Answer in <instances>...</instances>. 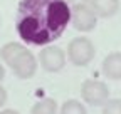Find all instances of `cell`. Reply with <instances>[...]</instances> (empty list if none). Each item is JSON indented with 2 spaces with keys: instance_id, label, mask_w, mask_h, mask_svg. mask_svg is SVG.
Here are the masks:
<instances>
[{
  "instance_id": "cell-1",
  "label": "cell",
  "mask_w": 121,
  "mask_h": 114,
  "mask_svg": "<svg viewBox=\"0 0 121 114\" xmlns=\"http://www.w3.org/2000/svg\"><path fill=\"white\" fill-rule=\"evenodd\" d=\"M71 22L66 0H20L17 8V34L32 45H49L64 34Z\"/></svg>"
},
{
  "instance_id": "cell-2",
  "label": "cell",
  "mask_w": 121,
  "mask_h": 114,
  "mask_svg": "<svg viewBox=\"0 0 121 114\" xmlns=\"http://www.w3.org/2000/svg\"><path fill=\"white\" fill-rule=\"evenodd\" d=\"M0 57L19 79H30L37 70V59L19 42H9L0 49Z\"/></svg>"
},
{
  "instance_id": "cell-3",
  "label": "cell",
  "mask_w": 121,
  "mask_h": 114,
  "mask_svg": "<svg viewBox=\"0 0 121 114\" xmlns=\"http://www.w3.org/2000/svg\"><path fill=\"white\" fill-rule=\"evenodd\" d=\"M96 55L93 40L87 37H76L67 45V59L74 65H87Z\"/></svg>"
},
{
  "instance_id": "cell-4",
  "label": "cell",
  "mask_w": 121,
  "mask_h": 114,
  "mask_svg": "<svg viewBox=\"0 0 121 114\" xmlns=\"http://www.w3.org/2000/svg\"><path fill=\"white\" fill-rule=\"evenodd\" d=\"M81 96L89 106H104L109 101V89L103 81L86 79L81 86Z\"/></svg>"
},
{
  "instance_id": "cell-5",
  "label": "cell",
  "mask_w": 121,
  "mask_h": 114,
  "mask_svg": "<svg viewBox=\"0 0 121 114\" xmlns=\"http://www.w3.org/2000/svg\"><path fill=\"white\" fill-rule=\"evenodd\" d=\"M71 24L79 32H91L98 24V17L89 5H76L71 7Z\"/></svg>"
},
{
  "instance_id": "cell-6",
  "label": "cell",
  "mask_w": 121,
  "mask_h": 114,
  "mask_svg": "<svg viewBox=\"0 0 121 114\" xmlns=\"http://www.w3.org/2000/svg\"><path fill=\"white\" fill-rule=\"evenodd\" d=\"M39 62L44 70L47 72H57L66 65V52L60 47H44L39 54Z\"/></svg>"
},
{
  "instance_id": "cell-7",
  "label": "cell",
  "mask_w": 121,
  "mask_h": 114,
  "mask_svg": "<svg viewBox=\"0 0 121 114\" xmlns=\"http://www.w3.org/2000/svg\"><path fill=\"white\" fill-rule=\"evenodd\" d=\"M103 74L113 79V81H119L121 79V52H111L104 57L103 61Z\"/></svg>"
},
{
  "instance_id": "cell-8",
  "label": "cell",
  "mask_w": 121,
  "mask_h": 114,
  "mask_svg": "<svg viewBox=\"0 0 121 114\" xmlns=\"http://www.w3.org/2000/svg\"><path fill=\"white\" fill-rule=\"evenodd\" d=\"M89 7L96 17H113L119 8V0H89Z\"/></svg>"
},
{
  "instance_id": "cell-9",
  "label": "cell",
  "mask_w": 121,
  "mask_h": 114,
  "mask_svg": "<svg viewBox=\"0 0 121 114\" xmlns=\"http://www.w3.org/2000/svg\"><path fill=\"white\" fill-rule=\"evenodd\" d=\"M56 112H57V102L49 97L35 102L30 111V114H56Z\"/></svg>"
},
{
  "instance_id": "cell-10",
  "label": "cell",
  "mask_w": 121,
  "mask_h": 114,
  "mask_svg": "<svg viewBox=\"0 0 121 114\" xmlns=\"http://www.w3.org/2000/svg\"><path fill=\"white\" fill-rule=\"evenodd\" d=\"M59 114H87V111H86V107L79 101H76V99H69V101H66L62 104Z\"/></svg>"
},
{
  "instance_id": "cell-11",
  "label": "cell",
  "mask_w": 121,
  "mask_h": 114,
  "mask_svg": "<svg viewBox=\"0 0 121 114\" xmlns=\"http://www.w3.org/2000/svg\"><path fill=\"white\" fill-rule=\"evenodd\" d=\"M103 114H121V99H109L103 106Z\"/></svg>"
},
{
  "instance_id": "cell-12",
  "label": "cell",
  "mask_w": 121,
  "mask_h": 114,
  "mask_svg": "<svg viewBox=\"0 0 121 114\" xmlns=\"http://www.w3.org/2000/svg\"><path fill=\"white\" fill-rule=\"evenodd\" d=\"M66 4L69 7H76V5H87L89 0H66Z\"/></svg>"
},
{
  "instance_id": "cell-13",
  "label": "cell",
  "mask_w": 121,
  "mask_h": 114,
  "mask_svg": "<svg viewBox=\"0 0 121 114\" xmlns=\"http://www.w3.org/2000/svg\"><path fill=\"white\" fill-rule=\"evenodd\" d=\"M7 102V91L5 87H2V84H0V107Z\"/></svg>"
},
{
  "instance_id": "cell-14",
  "label": "cell",
  "mask_w": 121,
  "mask_h": 114,
  "mask_svg": "<svg viewBox=\"0 0 121 114\" xmlns=\"http://www.w3.org/2000/svg\"><path fill=\"white\" fill-rule=\"evenodd\" d=\"M0 114H19V112L13 109H4V111H0Z\"/></svg>"
},
{
  "instance_id": "cell-15",
  "label": "cell",
  "mask_w": 121,
  "mask_h": 114,
  "mask_svg": "<svg viewBox=\"0 0 121 114\" xmlns=\"http://www.w3.org/2000/svg\"><path fill=\"white\" fill-rule=\"evenodd\" d=\"M5 77V69H4V65L2 64H0V81H2Z\"/></svg>"
}]
</instances>
